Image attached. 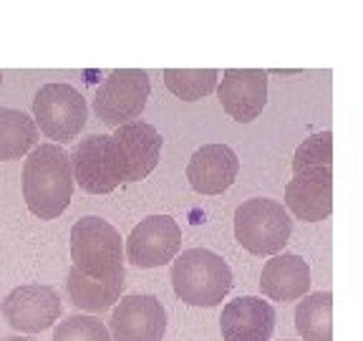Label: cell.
<instances>
[{"label": "cell", "mask_w": 363, "mask_h": 341, "mask_svg": "<svg viewBox=\"0 0 363 341\" xmlns=\"http://www.w3.org/2000/svg\"><path fill=\"white\" fill-rule=\"evenodd\" d=\"M71 159L61 144L33 147L23 165V197L40 220H56L74 197Z\"/></svg>", "instance_id": "obj_1"}, {"label": "cell", "mask_w": 363, "mask_h": 341, "mask_svg": "<svg viewBox=\"0 0 363 341\" xmlns=\"http://www.w3.org/2000/svg\"><path fill=\"white\" fill-rule=\"evenodd\" d=\"M233 271L215 250L189 248L172 266V288L189 306H217L233 291Z\"/></svg>", "instance_id": "obj_2"}, {"label": "cell", "mask_w": 363, "mask_h": 341, "mask_svg": "<svg viewBox=\"0 0 363 341\" xmlns=\"http://www.w3.org/2000/svg\"><path fill=\"white\" fill-rule=\"evenodd\" d=\"M71 261L86 278H111L126 273L121 235L111 222L86 215L71 227Z\"/></svg>", "instance_id": "obj_3"}, {"label": "cell", "mask_w": 363, "mask_h": 341, "mask_svg": "<svg viewBox=\"0 0 363 341\" xmlns=\"http://www.w3.org/2000/svg\"><path fill=\"white\" fill-rule=\"evenodd\" d=\"M293 235V220L278 200L252 197L235 210V238L252 256H278Z\"/></svg>", "instance_id": "obj_4"}, {"label": "cell", "mask_w": 363, "mask_h": 341, "mask_svg": "<svg viewBox=\"0 0 363 341\" xmlns=\"http://www.w3.org/2000/svg\"><path fill=\"white\" fill-rule=\"evenodd\" d=\"M74 182L84 193L108 195L126 182V159L116 139L108 134H91L81 139L71 152Z\"/></svg>", "instance_id": "obj_5"}, {"label": "cell", "mask_w": 363, "mask_h": 341, "mask_svg": "<svg viewBox=\"0 0 363 341\" xmlns=\"http://www.w3.org/2000/svg\"><path fill=\"white\" fill-rule=\"evenodd\" d=\"M89 119V107L81 91L71 84H45L33 99L35 129L53 139V144H68L81 134Z\"/></svg>", "instance_id": "obj_6"}, {"label": "cell", "mask_w": 363, "mask_h": 341, "mask_svg": "<svg viewBox=\"0 0 363 341\" xmlns=\"http://www.w3.org/2000/svg\"><path fill=\"white\" fill-rule=\"evenodd\" d=\"M152 94L149 74L142 68H116L104 79L94 97V112L108 126H121L142 117Z\"/></svg>", "instance_id": "obj_7"}, {"label": "cell", "mask_w": 363, "mask_h": 341, "mask_svg": "<svg viewBox=\"0 0 363 341\" xmlns=\"http://www.w3.org/2000/svg\"><path fill=\"white\" fill-rule=\"evenodd\" d=\"M108 334L113 341H162L167 334V311L157 296L131 293L113 303Z\"/></svg>", "instance_id": "obj_8"}, {"label": "cell", "mask_w": 363, "mask_h": 341, "mask_svg": "<svg viewBox=\"0 0 363 341\" xmlns=\"http://www.w3.org/2000/svg\"><path fill=\"white\" fill-rule=\"evenodd\" d=\"M0 311L6 321L21 334H38V331L51 329L61 318V298L56 288L40 283L16 286L11 293L3 298Z\"/></svg>", "instance_id": "obj_9"}, {"label": "cell", "mask_w": 363, "mask_h": 341, "mask_svg": "<svg viewBox=\"0 0 363 341\" xmlns=\"http://www.w3.org/2000/svg\"><path fill=\"white\" fill-rule=\"evenodd\" d=\"M182 248V227L169 215H149L126 238V258L136 268H159L174 261Z\"/></svg>", "instance_id": "obj_10"}, {"label": "cell", "mask_w": 363, "mask_h": 341, "mask_svg": "<svg viewBox=\"0 0 363 341\" xmlns=\"http://www.w3.org/2000/svg\"><path fill=\"white\" fill-rule=\"evenodd\" d=\"M217 97L235 121L250 124L267 104V74L260 68H227L217 86Z\"/></svg>", "instance_id": "obj_11"}, {"label": "cell", "mask_w": 363, "mask_h": 341, "mask_svg": "<svg viewBox=\"0 0 363 341\" xmlns=\"http://www.w3.org/2000/svg\"><path fill=\"white\" fill-rule=\"evenodd\" d=\"M275 308L260 296H240L222 308L220 329L225 341H270L275 331Z\"/></svg>", "instance_id": "obj_12"}, {"label": "cell", "mask_w": 363, "mask_h": 341, "mask_svg": "<svg viewBox=\"0 0 363 341\" xmlns=\"http://www.w3.org/2000/svg\"><path fill=\"white\" fill-rule=\"evenodd\" d=\"M240 172V159L227 144H204L192 154L187 180L199 195H222L233 188Z\"/></svg>", "instance_id": "obj_13"}, {"label": "cell", "mask_w": 363, "mask_h": 341, "mask_svg": "<svg viewBox=\"0 0 363 341\" xmlns=\"http://www.w3.org/2000/svg\"><path fill=\"white\" fill-rule=\"evenodd\" d=\"M285 207L298 220L318 222L333 212V172L308 170L285 185Z\"/></svg>", "instance_id": "obj_14"}, {"label": "cell", "mask_w": 363, "mask_h": 341, "mask_svg": "<svg viewBox=\"0 0 363 341\" xmlns=\"http://www.w3.org/2000/svg\"><path fill=\"white\" fill-rule=\"evenodd\" d=\"M113 139L126 159V182H139L154 172L162 154V134L147 121H126L116 126Z\"/></svg>", "instance_id": "obj_15"}, {"label": "cell", "mask_w": 363, "mask_h": 341, "mask_svg": "<svg viewBox=\"0 0 363 341\" xmlns=\"http://www.w3.org/2000/svg\"><path fill=\"white\" fill-rule=\"evenodd\" d=\"M260 291L270 301H298L311 291V266L295 253H278L262 268Z\"/></svg>", "instance_id": "obj_16"}, {"label": "cell", "mask_w": 363, "mask_h": 341, "mask_svg": "<svg viewBox=\"0 0 363 341\" xmlns=\"http://www.w3.org/2000/svg\"><path fill=\"white\" fill-rule=\"evenodd\" d=\"M126 286V273L111 276V278H86L76 268L68 271L66 291L76 308L89 313H101L119 301Z\"/></svg>", "instance_id": "obj_17"}, {"label": "cell", "mask_w": 363, "mask_h": 341, "mask_svg": "<svg viewBox=\"0 0 363 341\" xmlns=\"http://www.w3.org/2000/svg\"><path fill=\"white\" fill-rule=\"evenodd\" d=\"M295 329L303 341H333V293H306L295 306Z\"/></svg>", "instance_id": "obj_18"}, {"label": "cell", "mask_w": 363, "mask_h": 341, "mask_svg": "<svg viewBox=\"0 0 363 341\" xmlns=\"http://www.w3.org/2000/svg\"><path fill=\"white\" fill-rule=\"evenodd\" d=\"M38 142V129L28 114L0 109V162H13L30 152Z\"/></svg>", "instance_id": "obj_19"}, {"label": "cell", "mask_w": 363, "mask_h": 341, "mask_svg": "<svg viewBox=\"0 0 363 341\" xmlns=\"http://www.w3.org/2000/svg\"><path fill=\"white\" fill-rule=\"evenodd\" d=\"M217 76L215 68H167L164 84L182 102H199L217 89Z\"/></svg>", "instance_id": "obj_20"}, {"label": "cell", "mask_w": 363, "mask_h": 341, "mask_svg": "<svg viewBox=\"0 0 363 341\" xmlns=\"http://www.w3.org/2000/svg\"><path fill=\"white\" fill-rule=\"evenodd\" d=\"M330 165H333V134L320 131V134L308 136L306 142L295 149L293 175L308 170H330Z\"/></svg>", "instance_id": "obj_21"}, {"label": "cell", "mask_w": 363, "mask_h": 341, "mask_svg": "<svg viewBox=\"0 0 363 341\" xmlns=\"http://www.w3.org/2000/svg\"><path fill=\"white\" fill-rule=\"evenodd\" d=\"M53 341H113L101 318L96 316H74L63 318L53 331Z\"/></svg>", "instance_id": "obj_22"}, {"label": "cell", "mask_w": 363, "mask_h": 341, "mask_svg": "<svg viewBox=\"0 0 363 341\" xmlns=\"http://www.w3.org/2000/svg\"><path fill=\"white\" fill-rule=\"evenodd\" d=\"M6 341H28V339H21V336H13V339H6Z\"/></svg>", "instance_id": "obj_23"}, {"label": "cell", "mask_w": 363, "mask_h": 341, "mask_svg": "<svg viewBox=\"0 0 363 341\" xmlns=\"http://www.w3.org/2000/svg\"><path fill=\"white\" fill-rule=\"evenodd\" d=\"M0 86H3V74H0Z\"/></svg>", "instance_id": "obj_24"}]
</instances>
